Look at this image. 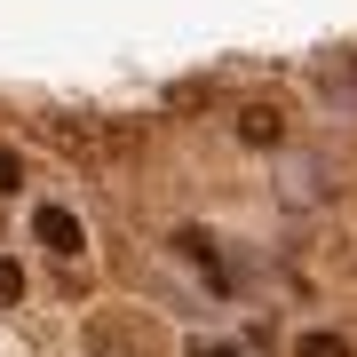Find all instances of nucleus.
<instances>
[{
  "instance_id": "nucleus-4",
  "label": "nucleus",
  "mask_w": 357,
  "mask_h": 357,
  "mask_svg": "<svg viewBox=\"0 0 357 357\" xmlns=\"http://www.w3.org/2000/svg\"><path fill=\"white\" fill-rule=\"evenodd\" d=\"M294 357H357L349 333H326V326H302L294 333Z\"/></svg>"
},
{
  "instance_id": "nucleus-3",
  "label": "nucleus",
  "mask_w": 357,
  "mask_h": 357,
  "mask_svg": "<svg viewBox=\"0 0 357 357\" xmlns=\"http://www.w3.org/2000/svg\"><path fill=\"white\" fill-rule=\"evenodd\" d=\"M175 246H183V255L199 262V278L215 286V294H230V270H222V255H215V238H206L199 222H191V230H175Z\"/></svg>"
},
{
  "instance_id": "nucleus-7",
  "label": "nucleus",
  "mask_w": 357,
  "mask_h": 357,
  "mask_svg": "<svg viewBox=\"0 0 357 357\" xmlns=\"http://www.w3.org/2000/svg\"><path fill=\"white\" fill-rule=\"evenodd\" d=\"M199 357H246V349H222V342H206V349H199Z\"/></svg>"
},
{
  "instance_id": "nucleus-5",
  "label": "nucleus",
  "mask_w": 357,
  "mask_h": 357,
  "mask_svg": "<svg viewBox=\"0 0 357 357\" xmlns=\"http://www.w3.org/2000/svg\"><path fill=\"white\" fill-rule=\"evenodd\" d=\"M16 302H24V270L0 255V310H16Z\"/></svg>"
},
{
  "instance_id": "nucleus-1",
  "label": "nucleus",
  "mask_w": 357,
  "mask_h": 357,
  "mask_svg": "<svg viewBox=\"0 0 357 357\" xmlns=\"http://www.w3.org/2000/svg\"><path fill=\"white\" fill-rule=\"evenodd\" d=\"M32 238L48 246L56 262H79V255H88V230H79L72 206H40V215H32Z\"/></svg>"
},
{
  "instance_id": "nucleus-6",
  "label": "nucleus",
  "mask_w": 357,
  "mask_h": 357,
  "mask_svg": "<svg viewBox=\"0 0 357 357\" xmlns=\"http://www.w3.org/2000/svg\"><path fill=\"white\" fill-rule=\"evenodd\" d=\"M16 191H24V159L0 151V199H16Z\"/></svg>"
},
{
  "instance_id": "nucleus-2",
  "label": "nucleus",
  "mask_w": 357,
  "mask_h": 357,
  "mask_svg": "<svg viewBox=\"0 0 357 357\" xmlns=\"http://www.w3.org/2000/svg\"><path fill=\"white\" fill-rule=\"evenodd\" d=\"M238 143H255V151L286 143V112H278V103H246V112H238Z\"/></svg>"
}]
</instances>
